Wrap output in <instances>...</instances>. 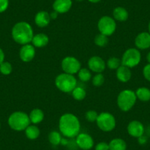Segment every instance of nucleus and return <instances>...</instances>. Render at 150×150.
<instances>
[{
	"instance_id": "f257e3e1",
	"label": "nucleus",
	"mask_w": 150,
	"mask_h": 150,
	"mask_svg": "<svg viewBox=\"0 0 150 150\" xmlns=\"http://www.w3.org/2000/svg\"><path fill=\"white\" fill-rule=\"evenodd\" d=\"M80 122L78 118L72 113L62 115L59 120V129L63 136L73 138L80 132Z\"/></svg>"
},
{
	"instance_id": "f03ea898",
	"label": "nucleus",
	"mask_w": 150,
	"mask_h": 150,
	"mask_svg": "<svg viewBox=\"0 0 150 150\" xmlns=\"http://www.w3.org/2000/svg\"><path fill=\"white\" fill-rule=\"evenodd\" d=\"M13 39L21 45L30 44L33 38V30L31 25L26 21L16 23L12 29Z\"/></svg>"
},
{
	"instance_id": "7ed1b4c3",
	"label": "nucleus",
	"mask_w": 150,
	"mask_h": 150,
	"mask_svg": "<svg viewBox=\"0 0 150 150\" xmlns=\"http://www.w3.org/2000/svg\"><path fill=\"white\" fill-rule=\"evenodd\" d=\"M8 122L10 127L15 131L25 130L31 123L28 115L21 111L13 112L8 118Z\"/></svg>"
},
{
	"instance_id": "20e7f679",
	"label": "nucleus",
	"mask_w": 150,
	"mask_h": 150,
	"mask_svg": "<svg viewBox=\"0 0 150 150\" xmlns=\"http://www.w3.org/2000/svg\"><path fill=\"white\" fill-rule=\"evenodd\" d=\"M55 86L63 93H70L77 87V79L73 74L62 73L55 78Z\"/></svg>"
},
{
	"instance_id": "39448f33",
	"label": "nucleus",
	"mask_w": 150,
	"mask_h": 150,
	"mask_svg": "<svg viewBox=\"0 0 150 150\" xmlns=\"http://www.w3.org/2000/svg\"><path fill=\"white\" fill-rule=\"evenodd\" d=\"M137 101L135 92L126 89L119 93L117 98V105L119 109L124 112L130 110Z\"/></svg>"
},
{
	"instance_id": "423d86ee",
	"label": "nucleus",
	"mask_w": 150,
	"mask_h": 150,
	"mask_svg": "<svg viewBox=\"0 0 150 150\" xmlns=\"http://www.w3.org/2000/svg\"><path fill=\"white\" fill-rule=\"evenodd\" d=\"M122 65L129 68H134L138 66L141 60V54L137 48H129L123 54L122 58Z\"/></svg>"
},
{
	"instance_id": "0eeeda50",
	"label": "nucleus",
	"mask_w": 150,
	"mask_h": 150,
	"mask_svg": "<svg viewBox=\"0 0 150 150\" xmlns=\"http://www.w3.org/2000/svg\"><path fill=\"white\" fill-rule=\"evenodd\" d=\"M98 127L104 132H110L116 127V122L113 115L108 112H101L96 121Z\"/></svg>"
},
{
	"instance_id": "6e6552de",
	"label": "nucleus",
	"mask_w": 150,
	"mask_h": 150,
	"mask_svg": "<svg viewBox=\"0 0 150 150\" xmlns=\"http://www.w3.org/2000/svg\"><path fill=\"white\" fill-rule=\"evenodd\" d=\"M98 30L101 34L110 36L115 33L116 30V23L114 18L108 16H102L98 21Z\"/></svg>"
},
{
	"instance_id": "1a4fd4ad",
	"label": "nucleus",
	"mask_w": 150,
	"mask_h": 150,
	"mask_svg": "<svg viewBox=\"0 0 150 150\" xmlns=\"http://www.w3.org/2000/svg\"><path fill=\"white\" fill-rule=\"evenodd\" d=\"M61 67L64 73L74 75L81 69V63L76 57L68 56L62 60Z\"/></svg>"
},
{
	"instance_id": "9d476101",
	"label": "nucleus",
	"mask_w": 150,
	"mask_h": 150,
	"mask_svg": "<svg viewBox=\"0 0 150 150\" xmlns=\"http://www.w3.org/2000/svg\"><path fill=\"white\" fill-rule=\"evenodd\" d=\"M76 144L80 149L83 150H90L93 148L94 145V141L93 138L89 134L79 133L76 137Z\"/></svg>"
},
{
	"instance_id": "9b49d317",
	"label": "nucleus",
	"mask_w": 150,
	"mask_h": 150,
	"mask_svg": "<svg viewBox=\"0 0 150 150\" xmlns=\"http://www.w3.org/2000/svg\"><path fill=\"white\" fill-rule=\"evenodd\" d=\"M127 132L130 136L133 138H139L145 133V127L140 121L133 120L129 123L127 126Z\"/></svg>"
},
{
	"instance_id": "f8f14e48",
	"label": "nucleus",
	"mask_w": 150,
	"mask_h": 150,
	"mask_svg": "<svg viewBox=\"0 0 150 150\" xmlns=\"http://www.w3.org/2000/svg\"><path fill=\"white\" fill-rule=\"evenodd\" d=\"M135 45L138 50H145L150 48V33L142 32L138 34L135 39Z\"/></svg>"
},
{
	"instance_id": "ddd939ff",
	"label": "nucleus",
	"mask_w": 150,
	"mask_h": 150,
	"mask_svg": "<svg viewBox=\"0 0 150 150\" xmlns=\"http://www.w3.org/2000/svg\"><path fill=\"white\" fill-rule=\"evenodd\" d=\"M88 67L92 71L97 73H102L106 68V63L102 57L99 56H93L88 60Z\"/></svg>"
},
{
	"instance_id": "4468645a",
	"label": "nucleus",
	"mask_w": 150,
	"mask_h": 150,
	"mask_svg": "<svg viewBox=\"0 0 150 150\" xmlns=\"http://www.w3.org/2000/svg\"><path fill=\"white\" fill-rule=\"evenodd\" d=\"M35 56V49L31 44H25L21 47L19 51V57L22 61L30 62L34 59Z\"/></svg>"
},
{
	"instance_id": "2eb2a0df",
	"label": "nucleus",
	"mask_w": 150,
	"mask_h": 150,
	"mask_svg": "<svg viewBox=\"0 0 150 150\" xmlns=\"http://www.w3.org/2000/svg\"><path fill=\"white\" fill-rule=\"evenodd\" d=\"M72 6L71 0H54L53 9L57 13H66Z\"/></svg>"
},
{
	"instance_id": "dca6fc26",
	"label": "nucleus",
	"mask_w": 150,
	"mask_h": 150,
	"mask_svg": "<svg viewBox=\"0 0 150 150\" xmlns=\"http://www.w3.org/2000/svg\"><path fill=\"white\" fill-rule=\"evenodd\" d=\"M132 77V72L129 68L122 65L116 69V77L122 83H127Z\"/></svg>"
},
{
	"instance_id": "f3484780",
	"label": "nucleus",
	"mask_w": 150,
	"mask_h": 150,
	"mask_svg": "<svg viewBox=\"0 0 150 150\" xmlns=\"http://www.w3.org/2000/svg\"><path fill=\"white\" fill-rule=\"evenodd\" d=\"M51 17L50 14L46 11H39L35 16V23L39 27H45L49 25Z\"/></svg>"
},
{
	"instance_id": "a211bd4d",
	"label": "nucleus",
	"mask_w": 150,
	"mask_h": 150,
	"mask_svg": "<svg viewBox=\"0 0 150 150\" xmlns=\"http://www.w3.org/2000/svg\"><path fill=\"white\" fill-rule=\"evenodd\" d=\"M49 43V37L44 33H38L33 36L32 44L35 47L42 48L46 47Z\"/></svg>"
},
{
	"instance_id": "6ab92c4d",
	"label": "nucleus",
	"mask_w": 150,
	"mask_h": 150,
	"mask_svg": "<svg viewBox=\"0 0 150 150\" xmlns=\"http://www.w3.org/2000/svg\"><path fill=\"white\" fill-rule=\"evenodd\" d=\"M29 117L31 123H33V125H38L44 120V113L42 110L39 108H35L30 112Z\"/></svg>"
},
{
	"instance_id": "aec40b11",
	"label": "nucleus",
	"mask_w": 150,
	"mask_h": 150,
	"mask_svg": "<svg viewBox=\"0 0 150 150\" xmlns=\"http://www.w3.org/2000/svg\"><path fill=\"white\" fill-rule=\"evenodd\" d=\"M112 15H113V18L119 21H127L129 17L127 11L122 7H117L115 8L112 12Z\"/></svg>"
},
{
	"instance_id": "412c9836",
	"label": "nucleus",
	"mask_w": 150,
	"mask_h": 150,
	"mask_svg": "<svg viewBox=\"0 0 150 150\" xmlns=\"http://www.w3.org/2000/svg\"><path fill=\"white\" fill-rule=\"evenodd\" d=\"M127 143L122 138H113L109 143L110 150H127Z\"/></svg>"
},
{
	"instance_id": "4be33fe9",
	"label": "nucleus",
	"mask_w": 150,
	"mask_h": 150,
	"mask_svg": "<svg viewBox=\"0 0 150 150\" xmlns=\"http://www.w3.org/2000/svg\"><path fill=\"white\" fill-rule=\"evenodd\" d=\"M137 99L141 102H149L150 101V89L146 87L138 88L135 91Z\"/></svg>"
},
{
	"instance_id": "5701e85b",
	"label": "nucleus",
	"mask_w": 150,
	"mask_h": 150,
	"mask_svg": "<svg viewBox=\"0 0 150 150\" xmlns=\"http://www.w3.org/2000/svg\"><path fill=\"white\" fill-rule=\"evenodd\" d=\"M25 135L28 139L30 140H35L40 136V129L35 125H29L25 130Z\"/></svg>"
},
{
	"instance_id": "b1692460",
	"label": "nucleus",
	"mask_w": 150,
	"mask_h": 150,
	"mask_svg": "<svg viewBox=\"0 0 150 150\" xmlns=\"http://www.w3.org/2000/svg\"><path fill=\"white\" fill-rule=\"evenodd\" d=\"M48 139L51 144H52L54 146H58L61 144V141L63 138H62L61 133H60L59 132H57V131H52L49 134Z\"/></svg>"
},
{
	"instance_id": "393cba45",
	"label": "nucleus",
	"mask_w": 150,
	"mask_h": 150,
	"mask_svg": "<svg viewBox=\"0 0 150 150\" xmlns=\"http://www.w3.org/2000/svg\"><path fill=\"white\" fill-rule=\"evenodd\" d=\"M72 96L75 100L82 101L86 98V91L84 88L81 87H76L71 92Z\"/></svg>"
},
{
	"instance_id": "a878e982",
	"label": "nucleus",
	"mask_w": 150,
	"mask_h": 150,
	"mask_svg": "<svg viewBox=\"0 0 150 150\" xmlns=\"http://www.w3.org/2000/svg\"><path fill=\"white\" fill-rule=\"evenodd\" d=\"M94 42L96 46L99 47H105L108 45V36L105 35L103 34H98L95 37L94 39Z\"/></svg>"
},
{
	"instance_id": "bb28decb",
	"label": "nucleus",
	"mask_w": 150,
	"mask_h": 150,
	"mask_svg": "<svg viewBox=\"0 0 150 150\" xmlns=\"http://www.w3.org/2000/svg\"><path fill=\"white\" fill-rule=\"evenodd\" d=\"M78 77L82 82H88L91 79V73L86 68L80 69L78 71Z\"/></svg>"
},
{
	"instance_id": "cd10ccee",
	"label": "nucleus",
	"mask_w": 150,
	"mask_h": 150,
	"mask_svg": "<svg viewBox=\"0 0 150 150\" xmlns=\"http://www.w3.org/2000/svg\"><path fill=\"white\" fill-rule=\"evenodd\" d=\"M107 66L110 70H116L120 66H122V60L115 57H112L108 59L107 62Z\"/></svg>"
},
{
	"instance_id": "c85d7f7f",
	"label": "nucleus",
	"mask_w": 150,
	"mask_h": 150,
	"mask_svg": "<svg viewBox=\"0 0 150 150\" xmlns=\"http://www.w3.org/2000/svg\"><path fill=\"white\" fill-rule=\"evenodd\" d=\"M13 68L9 62L4 61L0 64V72L4 75H8L12 72Z\"/></svg>"
},
{
	"instance_id": "c756f323",
	"label": "nucleus",
	"mask_w": 150,
	"mask_h": 150,
	"mask_svg": "<svg viewBox=\"0 0 150 150\" xmlns=\"http://www.w3.org/2000/svg\"><path fill=\"white\" fill-rule=\"evenodd\" d=\"M104 83H105V77L102 73H97L92 78V83L96 87L102 86Z\"/></svg>"
},
{
	"instance_id": "7c9ffc66",
	"label": "nucleus",
	"mask_w": 150,
	"mask_h": 150,
	"mask_svg": "<svg viewBox=\"0 0 150 150\" xmlns=\"http://www.w3.org/2000/svg\"><path fill=\"white\" fill-rule=\"evenodd\" d=\"M98 116H99V114L97 113V112L93 110H90L87 111L86 112V119L89 122H96L98 118Z\"/></svg>"
},
{
	"instance_id": "2f4dec72",
	"label": "nucleus",
	"mask_w": 150,
	"mask_h": 150,
	"mask_svg": "<svg viewBox=\"0 0 150 150\" xmlns=\"http://www.w3.org/2000/svg\"><path fill=\"white\" fill-rule=\"evenodd\" d=\"M143 75L147 81L150 82V63L146 65L143 69Z\"/></svg>"
},
{
	"instance_id": "473e14b6",
	"label": "nucleus",
	"mask_w": 150,
	"mask_h": 150,
	"mask_svg": "<svg viewBox=\"0 0 150 150\" xmlns=\"http://www.w3.org/2000/svg\"><path fill=\"white\" fill-rule=\"evenodd\" d=\"M95 150H110L109 144L106 142H99L95 146Z\"/></svg>"
},
{
	"instance_id": "72a5a7b5",
	"label": "nucleus",
	"mask_w": 150,
	"mask_h": 150,
	"mask_svg": "<svg viewBox=\"0 0 150 150\" xmlns=\"http://www.w3.org/2000/svg\"><path fill=\"white\" fill-rule=\"evenodd\" d=\"M9 6V0H0V13L8 9Z\"/></svg>"
},
{
	"instance_id": "f704fd0d",
	"label": "nucleus",
	"mask_w": 150,
	"mask_h": 150,
	"mask_svg": "<svg viewBox=\"0 0 150 150\" xmlns=\"http://www.w3.org/2000/svg\"><path fill=\"white\" fill-rule=\"evenodd\" d=\"M147 141H148V138L144 135H141L139 138H138V142L140 145H145L147 143Z\"/></svg>"
},
{
	"instance_id": "c9c22d12",
	"label": "nucleus",
	"mask_w": 150,
	"mask_h": 150,
	"mask_svg": "<svg viewBox=\"0 0 150 150\" xmlns=\"http://www.w3.org/2000/svg\"><path fill=\"white\" fill-rule=\"evenodd\" d=\"M5 61V53H4L3 50L0 48V64Z\"/></svg>"
},
{
	"instance_id": "e433bc0d",
	"label": "nucleus",
	"mask_w": 150,
	"mask_h": 150,
	"mask_svg": "<svg viewBox=\"0 0 150 150\" xmlns=\"http://www.w3.org/2000/svg\"><path fill=\"white\" fill-rule=\"evenodd\" d=\"M57 13L56 12V11H53L52 13H50V17H51V19H55L57 17Z\"/></svg>"
},
{
	"instance_id": "4c0bfd02",
	"label": "nucleus",
	"mask_w": 150,
	"mask_h": 150,
	"mask_svg": "<svg viewBox=\"0 0 150 150\" xmlns=\"http://www.w3.org/2000/svg\"><path fill=\"white\" fill-rule=\"evenodd\" d=\"M146 60L148 63H150V52H149L148 54L146 55Z\"/></svg>"
},
{
	"instance_id": "58836bf2",
	"label": "nucleus",
	"mask_w": 150,
	"mask_h": 150,
	"mask_svg": "<svg viewBox=\"0 0 150 150\" xmlns=\"http://www.w3.org/2000/svg\"><path fill=\"white\" fill-rule=\"evenodd\" d=\"M88 1L90 2H91V3H98V2H99L102 0H88Z\"/></svg>"
},
{
	"instance_id": "ea45409f",
	"label": "nucleus",
	"mask_w": 150,
	"mask_h": 150,
	"mask_svg": "<svg viewBox=\"0 0 150 150\" xmlns=\"http://www.w3.org/2000/svg\"><path fill=\"white\" fill-rule=\"evenodd\" d=\"M148 30H149V33H150V21H149V24H148Z\"/></svg>"
},
{
	"instance_id": "a19ab883",
	"label": "nucleus",
	"mask_w": 150,
	"mask_h": 150,
	"mask_svg": "<svg viewBox=\"0 0 150 150\" xmlns=\"http://www.w3.org/2000/svg\"><path fill=\"white\" fill-rule=\"evenodd\" d=\"M76 1H77V2H82L83 0H76Z\"/></svg>"
},
{
	"instance_id": "79ce46f5",
	"label": "nucleus",
	"mask_w": 150,
	"mask_h": 150,
	"mask_svg": "<svg viewBox=\"0 0 150 150\" xmlns=\"http://www.w3.org/2000/svg\"><path fill=\"white\" fill-rule=\"evenodd\" d=\"M0 129H1V125H0Z\"/></svg>"
}]
</instances>
